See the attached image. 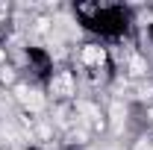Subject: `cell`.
Masks as SVG:
<instances>
[{
    "mask_svg": "<svg viewBox=\"0 0 153 150\" xmlns=\"http://www.w3.org/2000/svg\"><path fill=\"white\" fill-rule=\"evenodd\" d=\"M76 94V74L74 71H53L47 82V100L53 103H68Z\"/></svg>",
    "mask_w": 153,
    "mask_h": 150,
    "instance_id": "1",
    "label": "cell"
},
{
    "mask_svg": "<svg viewBox=\"0 0 153 150\" xmlns=\"http://www.w3.org/2000/svg\"><path fill=\"white\" fill-rule=\"evenodd\" d=\"M147 118H150V124H153V106H150V109H147Z\"/></svg>",
    "mask_w": 153,
    "mask_h": 150,
    "instance_id": "4",
    "label": "cell"
},
{
    "mask_svg": "<svg viewBox=\"0 0 153 150\" xmlns=\"http://www.w3.org/2000/svg\"><path fill=\"white\" fill-rule=\"evenodd\" d=\"M15 100H18L27 112H33V115H38L44 106H47V94L41 91L38 85H27V82L15 88Z\"/></svg>",
    "mask_w": 153,
    "mask_h": 150,
    "instance_id": "2",
    "label": "cell"
},
{
    "mask_svg": "<svg viewBox=\"0 0 153 150\" xmlns=\"http://www.w3.org/2000/svg\"><path fill=\"white\" fill-rule=\"evenodd\" d=\"M6 56H9V53H6V47H0V68L6 65Z\"/></svg>",
    "mask_w": 153,
    "mask_h": 150,
    "instance_id": "3",
    "label": "cell"
}]
</instances>
